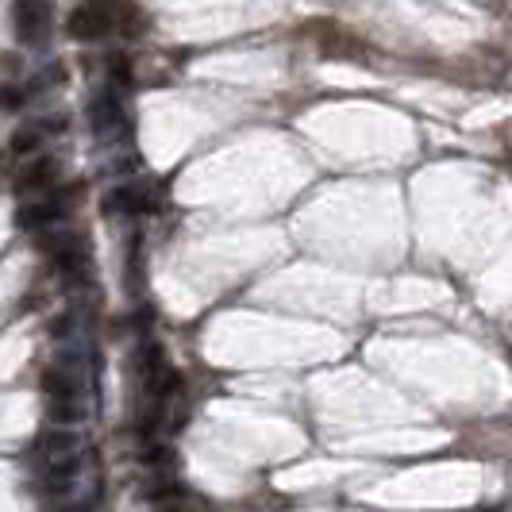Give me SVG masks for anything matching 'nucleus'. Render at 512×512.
I'll use <instances>...</instances> for the list:
<instances>
[{"instance_id":"f257e3e1","label":"nucleus","mask_w":512,"mask_h":512,"mask_svg":"<svg viewBox=\"0 0 512 512\" xmlns=\"http://www.w3.org/2000/svg\"><path fill=\"white\" fill-rule=\"evenodd\" d=\"M43 459H47V470H51L54 486L70 489L77 474V439L74 436H51L43 443Z\"/></svg>"},{"instance_id":"f03ea898","label":"nucleus","mask_w":512,"mask_h":512,"mask_svg":"<svg viewBox=\"0 0 512 512\" xmlns=\"http://www.w3.org/2000/svg\"><path fill=\"white\" fill-rule=\"evenodd\" d=\"M16 35L24 43H47L51 35V4L47 0H20L16 4Z\"/></svg>"},{"instance_id":"20e7f679","label":"nucleus","mask_w":512,"mask_h":512,"mask_svg":"<svg viewBox=\"0 0 512 512\" xmlns=\"http://www.w3.org/2000/svg\"><path fill=\"white\" fill-rule=\"evenodd\" d=\"M89 124H93L97 135H104V131H112L116 124H120V104H116L112 93H101V97L93 101V108H89Z\"/></svg>"},{"instance_id":"7ed1b4c3","label":"nucleus","mask_w":512,"mask_h":512,"mask_svg":"<svg viewBox=\"0 0 512 512\" xmlns=\"http://www.w3.org/2000/svg\"><path fill=\"white\" fill-rule=\"evenodd\" d=\"M108 27H112L108 12H104V8H93V4L77 8L74 16L66 20V31H70L74 39H81V43H89V39H104V35H108Z\"/></svg>"}]
</instances>
